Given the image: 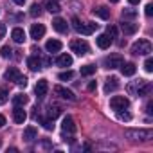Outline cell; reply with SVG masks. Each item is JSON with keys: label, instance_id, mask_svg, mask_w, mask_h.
Returning a JSON list of instances; mask_svg holds the SVG:
<instances>
[{"label": "cell", "instance_id": "obj_1", "mask_svg": "<svg viewBox=\"0 0 153 153\" xmlns=\"http://www.w3.org/2000/svg\"><path fill=\"white\" fill-rule=\"evenodd\" d=\"M4 76H6L7 81H13V83L18 85V87H25V85H27V78L20 74V70H18L16 67H9Z\"/></svg>", "mask_w": 153, "mask_h": 153}, {"label": "cell", "instance_id": "obj_2", "mask_svg": "<svg viewBox=\"0 0 153 153\" xmlns=\"http://www.w3.org/2000/svg\"><path fill=\"white\" fill-rule=\"evenodd\" d=\"M151 52V43L148 40H137L131 45V54L133 56H148Z\"/></svg>", "mask_w": 153, "mask_h": 153}, {"label": "cell", "instance_id": "obj_3", "mask_svg": "<svg viewBox=\"0 0 153 153\" xmlns=\"http://www.w3.org/2000/svg\"><path fill=\"white\" fill-rule=\"evenodd\" d=\"M72 27L78 31V33H81V34H92L96 29H97V24H81L78 18H72Z\"/></svg>", "mask_w": 153, "mask_h": 153}, {"label": "cell", "instance_id": "obj_4", "mask_svg": "<svg viewBox=\"0 0 153 153\" xmlns=\"http://www.w3.org/2000/svg\"><path fill=\"white\" fill-rule=\"evenodd\" d=\"M70 51L74 54H78V56H85V54H88L90 47H88V43L85 40H72L70 42Z\"/></svg>", "mask_w": 153, "mask_h": 153}, {"label": "cell", "instance_id": "obj_5", "mask_svg": "<svg viewBox=\"0 0 153 153\" xmlns=\"http://www.w3.org/2000/svg\"><path fill=\"white\" fill-rule=\"evenodd\" d=\"M126 135H128L131 140H151L153 131H151V130H128Z\"/></svg>", "mask_w": 153, "mask_h": 153}, {"label": "cell", "instance_id": "obj_6", "mask_svg": "<svg viewBox=\"0 0 153 153\" xmlns=\"http://www.w3.org/2000/svg\"><path fill=\"white\" fill-rule=\"evenodd\" d=\"M110 106H112V110H115V112L126 110V108L130 106V101H128L124 96H114V97L110 99Z\"/></svg>", "mask_w": 153, "mask_h": 153}, {"label": "cell", "instance_id": "obj_7", "mask_svg": "<svg viewBox=\"0 0 153 153\" xmlns=\"http://www.w3.org/2000/svg\"><path fill=\"white\" fill-rule=\"evenodd\" d=\"M103 63H105L106 68H117V67L123 65V56H121V54H112V56L105 58Z\"/></svg>", "mask_w": 153, "mask_h": 153}, {"label": "cell", "instance_id": "obj_8", "mask_svg": "<svg viewBox=\"0 0 153 153\" xmlns=\"http://www.w3.org/2000/svg\"><path fill=\"white\" fill-rule=\"evenodd\" d=\"M54 92L61 97V99H67V101H76V96H74V92L72 90H68V88H65V87H54Z\"/></svg>", "mask_w": 153, "mask_h": 153}, {"label": "cell", "instance_id": "obj_9", "mask_svg": "<svg viewBox=\"0 0 153 153\" xmlns=\"http://www.w3.org/2000/svg\"><path fill=\"white\" fill-rule=\"evenodd\" d=\"M13 119H15V123H16V124H24V123H25V119H27L25 110H24L22 106H15V110H13Z\"/></svg>", "mask_w": 153, "mask_h": 153}, {"label": "cell", "instance_id": "obj_10", "mask_svg": "<svg viewBox=\"0 0 153 153\" xmlns=\"http://www.w3.org/2000/svg\"><path fill=\"white\" fill-rule=\"evenodd\" d=\"M61 130L63 133H74L76 131V124H74V119L70 115L63 117V123H61Z\"/></svg>", "mask_w": 153, "mask_h": 153}, {"label": "cell", "instance_id": "obj_11", "mask_svg": "<svg viewBox=\"0 0 153 153\" xmlns=\"http://www.w3.org/2000/svg\"><path fill=\"white\" fill-rule=\"evenodd\" d=\"M43 34H45V27L42 24H33L31 25V38L33 40H40V38H43Z\"/></svg>", "mask_w": 153, "mask_h": 153}, {"label": "cell", "instance_id": "obj_12", "mask_svg": "<svg viewBox=\"0 0 153 153\" xmlns=\"http://www.w3.org/2000/svg\"><path fill=\"white\" fill-rule=\"evenodd\" d=\"M27 67H29L33 72H36V70H40V68L43 67V63H42L40 56H38V54H34V56H31V58L27 59Z\"/></svg>", "mask_w": 153, "mask_h": 153}, {"label": "cell", "instance_id": "obj_13", "mask_svg": "<svg viewBox=\"0 0 153 153\" xmlns=\"http://www.w3.org/2000/svg\"><path fill=\"white\" fill-rule=\"evenodd\" d=\"M47 90H49V83H47V79H40V81L36 83V88H34L36 96H38V97L42 99V97H45Z\"/></svg>", "mask_w": 153, "mask_h": 153}, {"label": "cell", "instance_id": "obj_14", "mask_svg": "<svg viewBox=\"0 0 153 153\" xmlns=\"http://www.w3.org/2000/svg\"><path fill=\"white\" fill-rule=\"evenodd\" d=\"M11 38H13L15 43H24V42H25V31L20 29V27H15V29L11 31Z\"/></svg>", "mask_w": 153, "mask_h": 153}, {"label": "cell", "instance_id": "obj_15", "mask_svg": "<svg viewBox=\"0 0 153 153\" xmlns=\"http://www.w3.org/2000/svg\"><path fill=\"white\" fill-rule=\"evenodd\" d=\"M96 42H97V47H99V49H108V47L112 45V42H114V40L105 33V34H99V36L96 38Z\"/></svg>", "mask_w": 153, "mask_h": 153}, {"label": "cell", "instance_id": "obj_16", "mask_svg": "<svg viewBox=\"0 0 153 153\" xmlns=\"http://www.w3.org/2000/svg\"><path fill=\"white\" fill-rule=\"evenodd\" d=\"M52 27H54V31H58V33H67L68 24H67V20H63V18H54V20H52Z\"/></svg>", "mask_w": 153, "mask_h": 153}, {"label": "cell", "instance_id": "obj_17", "mask_svg": "<svg viewBox=\"0 0 153 153\" xmlns=\"http://www.w3.org/2000/svg\"><path fill=\"white\" fill-rule=\"evenodd\" d=\"M24 140H27V142H31V140H34L36 137H38V130L34 128V126H27L25 130H24Z\"/></svg>", "mask_w": 153, "mask_h": 153}, {"label": "cell", "instance_id": "obj_18", "mask_svg": "<svg viewBox=\"0 0 153 153\" xmlns=\"http://www.w3.org/2000/svg\"><path fill=\"white\" fill-rule=\"evenodd\" d=\"M139 29V24H130V22H123L121 24V31L124 34H135Z\"/></svg>", "mask_w": 153, "mask_h": 153}, {"label": "cell", "instance_id": "obj_19", "mask_svg": "<svg viewBox=\"0 0 153 153\" xmlns=\"http://www.w3.org/2000/svg\"><path fill=\"white\" fill-rule=\"evenodd\" d=\"M117 88H119V79H117V78H108L106 83H105V92L110 94V92H114V90H117Z\"/></svg>", "mask_w": 153, "mask_h": 153}, {"label": "cell", "instance_id": "obj_20", "mask_svg": "<svg viewBox=\"0 0 153 153\" xmlns=\"http://www.w3.org/2000/svg\"><path fill=\"white\" fill-rule=\"evenodd\" d=\"M45 9L49 11V13H59L61 11V7H59V4H58V0H45Z\"/></svg>", "mask_w": 153, "mask_h": 153}, {"label": "cell", "instance_id": "obj_21", "mask_svg": "<svg viewBox=\"0 0 153 153\" xmlns=\"http://www.w3.org/2000/svg\"><path fill=\"white\" fill-rule=\"evenodd\" d=\"M45 49H47L49 52H59V51H61V42H59V40H49V42L45 43Z\"/></svg>", "mask_w": 153, "mask_h": 153}, {"label": "cell", "instance_id": "obj_22", "mask_svg": "<svg viewBox=\"0 0 153 153\" xmlns=\"http://www.w3.org/2000/svg\"><path fill=\"white\" fill-rule=\"evenodd\" d=\"M56 63L59 67H70L72 65V56L70 54H59L58 59H56Z\"/></svg>", "mask_w": 153, "mask_h": 153}, {"label": "cell", "instance_id": "obj_23", "mask_svg": "<svg viewBox=\"0 0 153 153\" xmlns=\"http://www.w3.org/2000/svg\"><path fill=\"white\" fill-rule=\"evenodd\" d=\"M96 16H99V18H103V20H108L110 18V9L108 7H105V6H101V7H97V9H94L92 11Z\"/></svg>", "mask_w": 153, "mask_h": 153}, {"label": "cell", "instance_id": "obj_24", "mask_svg": "<svg viewBox=\"0 0 153 153\" xmlns=\"http://www.w3.org/2000/svg\"><path fill=\"white\" fill-rule=\"evenodd\" d=\"M135 65L133 63H124L123 61V65H121V72H123V76H133L135 74Z\"/></svg>", "mask_w": 153, "mask_h": 153}, {"label": "cell", "instance_id": "obj_25", "mask_svg": "<svg viewBox=\"0 0 153 153\" xmlns=\"http://www.w3.org/2000/svg\"><path fill=\"white\" fill-rule=\"evenodd\" d=\"M59 114H61V108H59L58 105H51L49 110H47V115H49V119H52V121H54Z\"/></svg>", "mask_w": 153, "mask_h": 153}, {"label": "cell", "instance_id": "obj_26", "mask_svg": "<svg viewBox=\"0 0 153 153\" xmlns=\"http://www.w3.org/2000/svg\"><path fill=\"white\" fill-rule=\"evenodd\" d=\"M27 101H29V99H27L25 94H16V96L13 97V105H15V106H24Z\"/></svg>", "mask_w": 153, "mask_h": 153}, {"label": "cell", "instance_id": "obj_27", "mask_svg": "<svg viewBox=\"0 0 153 153\" xmlns=\"http://www.w3.org/2000/svg\"><path fill=\"white\" fill-rule=\"evenodd\" d=\"M74 78V72L72 70H65V72H59L58 74V79L59 81H68V79H72Z\"/></svg>", "mask_w": 153, "mask_h": 153}, {"label": "cell", "instance_id": "obj_28", "mask_svg": "<svg viewBox=\"0 0 153 153\" xmlns=\"http://www.w3.org/2000/svg\"><path fill=\"white\" fill-rule=\"evenodd\" d=\"M96 74V65H85L81 67V76H92Z\"/></svg>", "mask_w": 153, "mask_h": 153}, {"label": "cell", "instance_id": "obj_29", "mask_svg": "<svg viewBox=\"0 0 153 153\" xmlns=\"http://www.w3.org/2000/svg\"><path fill=\"white\" fill-rule=\"evenodd\" d=\"M29 13H31V16H34V18H36V16H40V15H42V6H38V4H33Z\"/></svg>", "mask_w": 153, "mask_h": 153}, {"label": "cell", "instance_id": "obj_30", "mask_svg": "<svg viewBox=\"0 0 153 153\" xmlns=\"http://www.w3.org/2000/svg\"><path fill=\"white\" fill-rule=\"evenodd\" d=\"M36 119H40V117L36 115ZM40 123L43 124V128H45V130H52V128H54V124H52V119H40Z\"/></svg>", "mask_w": 153, "mask_h": 153}, {"label": "cell", "instance_id": "obj_31", "mask_svg": "<svg viewBox=\"0 0 153 153\" xmlns=\"http://www.w3.org/2000/svg\"><path fill=\"white\" fill-rule=\"evenodd\" d=\"M7 99H9L7 90H6V88H0V105H6V103H7Z\"/></svg>", "mask_w": 153, "mask_h": 153}, {"label": "cell", "instance_id": "obj_32", "mask_svg": "<svg viewBox=\"0 0 153 153\" xmlns=\"http://www.w3.org/2000/svg\"><path fill=\"white\" fill-rule=\"evenodd\" d=\"M135 16H137L135 9H124L123 11V18H135Z\"/></svg>", "mask_w": 153, "mask_h": 153}, {"label": "cell", "instance_id": "obj_33", "mask_svg": "<svg viewBox=\"0 0 153 153\" xmlns=\"http://www.w3.org/2000/svg\"><path fill=\"white\" fill-rule=\"evenodd\" d=\"M106 34L114 40V38H117V27H114V25H110L108 29H106Z\"/></svg>", "mask_w": 153, "mask_h": 153}, {"label": "cell", "instance_id": "obj_34", "mask_svg": "<svg viewBox=\"0 0 153 153\" xmlns=\"http://www.w3.org/2000/svg\"><path fill=\"white\" fill-rule=\"evenodd\" d=\"M144 70H146V72H153V59H151V58H148V59L144 61Z\"/></svg>", "mask_w": 153, "mask_h": 153}, {"label": "cell", "instance_id": "obj_35", "mask_svg": "<svg viewBox=\"0 0 153 153\" xmlns=\"http://www.w3.org/2000/svg\"><path fill=\"white\" fill-rule=\"evenodd\" d=\"M117 117H119L121 121H130V119H131V115H130L128 112H123V110H119V112H117Z\"/></svg>", "mask_w": 153, "mask_h": 153}, {"label": "cell", "instance_id": "obj_36", "mask_svg": "<svg viewBox=\"0 0 153 153\" xmlns=\"http://www.w3.org/2000/svg\"><path fill=\"white\" fill-rule=\"evenodd\" d=\"M11 52H13V51H11V49H9L7 45L0 49V54H2V58H11Z\"/></svg>", "mask_w": 153, "mask_h": 153}, {"label": "cell", "instance_id": "obj_37", "mask_svg": "<svg viewBox=\"0 0 153 153\" xmlns=\"http://www.w3.org/2000/svg\"><path fill=\"white\" fill-rule=\"evenodd\" d=\"M144 9H146V11H144V13H146V16L149 18V16L153 15V6H151V4H146V7H144Z\"/></svg>", "mask_w": 153, "mask_h": 153}, {"label": "cell", "instance_id": "obj_38", "mask_svg": "<svg viewBox=\"0 0 153 153\" xmlns=\"http://www.w3.org/2000/svg\"><path fill=\"white\" fill-rule=\"evenodd\" d=\"M4 36H6V24L0 22V40H2Z\"/></svg>", "mask_w": 153, "mask_h": 153}, {"label": "cell", "instance_id": "obj_39", "mask_svg": "<svg viewBox=\"0 0 153 153\" xmlns=\"http://www.w3.org/2000/svg\"><path fill=\"white\" fill-rule=\"evenodd\" d=\"M146 112H148V114H153V103H151V101L146 105Z\"/></svg>", "mask_w": 153, "mask_h": 153}, {"label": "cell", "instance_id": "obj_40", "mask_svg": "<svg viewBox=\"0 0 153 153\" xmlns=\"http://www.w3.org/2000/svg\"><path fill=\"white\" fill-rule=\"evenodd\" d=\"M96 88H97V83L96 81H90L88 83V90H96Z\"/></svg>", "mask_w": 153, "mask_h": 153}, {"label": "cell", "instance_id": "obj_41", "mask_svg": "<svg viewBox=\"0 0 153 153\" xmlns=\"http://www.w3.org/2000/svg\"><path fill=\"white\" fill-rule=\"evenodd\" d=\"M4 126H6V117L0 115V128H4Z\"/></svg>", "mask_w": 153, "mask_h": 153}, {"label": "cell", "instance_id": "obj_42", "mask_svg": "<svg viewBox=\"0 0 153 153\" xmlns=\"http://www.w3.org/2000/svg\"><path fill=\"white\" fill-rule=\"evenodd\" d=\"M13 2H15L16 6H24V4H25V0H13Z\"/></svg>", "mask_w": 153, "mask_h": 153}, {"label": "cell", "instance_id": "obj_43", "mask_svg": "<svg viewBox=\"0 0 153 153\" xmlns=\"http://www.w3.org/2000/svg\"><path fill=\"white\" fill-rule=\"evenodd\" d=\"M128 2H130V4H133V6H135V4H139V0H128Z\"/></svg>", "mask_w": 153, "mask_h": 153}, {"label": "cell", "instance_id": "obj_44", "mask_svg": "<svg viewBox=\"0 0 153 153\" xmlns=\"http://www.w3.org/2000/svg\"><path fill=\"white\" fill-rule=\"evenodd\" d=\"M110 2H112V4H117V2H119V0H110Z\"/></svg>", "mask_w": 153, "mask_h": 153}, {"label": "cell", "instance_id": "obj_45", "mask_svg": "<svg viewBox=\"0 0 153 153\" xmlns=\"http://www.w3.org/2000/svg\"><path fill=\"white\" fill-rule=\"evenodd\" d=\"M0 144H2V142H0Z\"/></svg>", "mask_w": 153, "mask_h": 153}]
</instances>
